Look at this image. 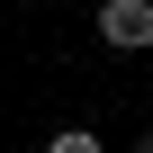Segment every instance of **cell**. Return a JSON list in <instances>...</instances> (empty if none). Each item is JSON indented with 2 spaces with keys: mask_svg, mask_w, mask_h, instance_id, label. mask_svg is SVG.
<instances>
[{
  "mask_svg": "<svg viewBox=\"0 0 153 153\" xmlns=\"http://www.w3.org/2000/svg\"><path fill=\"white\" fill-rule=\"evenodd\" d=\"M99 45L144 54V45H153V0H99Z\"/></svg>",
  "mask_w": 153,
  "mask_h": 153,
  "instance_id": "obj_1",
  "label": "cell"
},
{
  "mask_svg": "<svg viewBox=\"0 0 153 153\" xmlns=\"http://www.w3.org/2000/svg\"><path fill=\"white\" fill-rule=\"evenodd\" d=\"M45 153H108V144H99L90 126H54V135H45Z\"/></svg>",
  "mask_w": 153,
  "mask_h": 153,
  "instance_id": "obj_2",
  "label": "cell"
},
{
  "mask_svg": "<svg viewBox=\"0 0 153 153\" xmlns=\"http://www.w3.org/2000/svg\"><path fill=\"white\" fill-rule=\"evenodd\" d=\"M135 153H153V135H135Z\"/></svg>",
  "mask_w": 153,
  "mask_h": 153,
  "instance_id": "obj_3",
  "label": "cell"
}]
</instances>
